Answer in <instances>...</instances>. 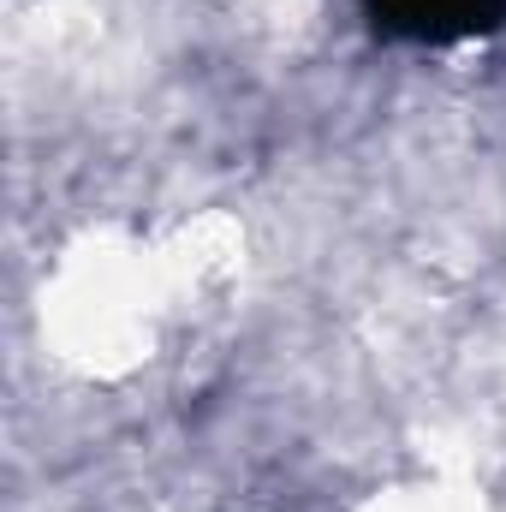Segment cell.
Returning a JSON list of instances; mask_svg holds the SVG:
<instances>
[{"instance_id":"cell-1","label":"cell","mask_w":506,"mask_h":512,"mask_svg":"<svg viewBox=\"0 0 506 512\" xmlns=\"http://www.w3.org/2000/svg\"><path fill=\"white\" fill-rule=\"evenodd\" d=\"M370 30L393 42H471V36H495L506 24V0H364Z\"/></svg>"}]
</instances>
